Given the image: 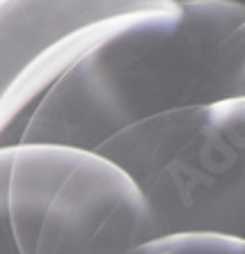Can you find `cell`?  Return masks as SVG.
<instances>
[{
    "instance_id": "1",
    "label": "cell",
    "mask_w": 245,
    "mask_h": 254,
    "mask_svg": "<svg viewBox=\"0 0 245 254\" xmlns=\"http://www.w3.org/2000/svg\"><path fill=\"white\" fill-rule=\"evenodd\" d=\"M234 99H245L243 5L188 0L92 48L44 96L18 144L94 154L138 122Z\"/></svg>"
},
{
    "instance_id": "2",
    "label": "cell",
    "mask_w": 245,
    "mask_h": 254,
    "mask_svg": "<svg viewBox=\"0 0 245 254\" xmlns=\"http://www.w3.org/2000/svg\"><path fill=\"white\" fill-rule=\"evenodd\" d=\"M140 192L158 236L245 229V99L190 106L120 130L94 151Z\"/></svg>"
},
{
    "instance_id": "3",
    "label": "cell",
    "mask_w": 245,
    "mask_h": 254,
    "mask_svg": "<svg viewBox=\"0 0 245 254\" xmlns=\"http://www.w3.org/2000/svg\"><path fill=\"white\" fill-rule=\"evenodd\" d=\"M181 2L188 0H0V149L18 147L44 96L92 48Z\"/></svg>"
},
{
    "instance_id": "4",
    "label": "cell",
    "mask_w": 245,
    "mask_h": 254,
    "mask_svg": "<svg viewBox=\"0 0 245 254\" xmlns=\"http://www.w3.org/2000/svg\"><path fill=\"white\" fill-rule=\"evenodd\" d=\"M151 238L156 222L128 179L78 151L48 201L32 254H133Z\"/></svg>"
},
{
    "instance_id": "5",
    "label": "cell",
    "mask_w": 245,
    "mask_h": 254,
    "mask_svg": "<svg viewBox=\"0 0 245 254\" xmlns=\"http://www.w3.org/2000/svg\"><path fill=\"white\" fill-rule=\"evenodd\" d=\"M133 254H245V241L222 234H168L142 243Z\"/></svg>"
},
{
    "instance_id": "6",
    "label": "cell",
    "mask_w": 245,
    "mask_h": 254,
    "mask_svg": "<svg viewBox=\"0 0 245 254\" xmlns=\"http://www.w3.org/2000/svg\"><path fill=\"white\" fill-rule=\"evenodd\" d=\"M12 149H0V254H18L7 220V179H9Z\"/></svg>"
}]
</instances>
